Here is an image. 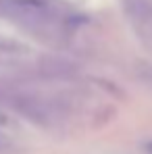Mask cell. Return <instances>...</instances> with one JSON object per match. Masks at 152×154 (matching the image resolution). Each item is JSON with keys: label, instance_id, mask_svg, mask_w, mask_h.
Returning <instances> with one entry per match:
<instances>
[{"label": "cell", "instance_id": "obj_1", "mask_svg": "<svg viewBox=\"0 0 152 154\" xmlns=\"http://www.w3.org/2000/svg\"><path fill=\"white\" fill-rule=\"evenodd\" d=\"M6 106L40 127H54L65 119L58 104L50 102L46 98H40V96H33V94L19 92V90H8Z\"/></svg>", "mask_w": 152, "mask_h": 154}, {"label": "cell", "instance_id": "obj_2", "mask_svg": "<svg viewBox=\"0 0 152 154\" xmlns=\"http://www.w3.org/2000/svg\"><path fill=\"white\" fill-rule=\"evenodd\" d=\"M0 13L11 21H17L27 27H44L52 23L54 13L42 0H2Z\"/></svg>", "mask_w": 152, "mask_h": 154}, {"label": "cell", "instance_id": "obj_3", "mask_svg": "<svg viewBox=\"0 0 152 154\" xmlns=\"http://www.w3.org/2000/svg\"><path fill=\"white\" fill-rule=\"evenodd\" d=\"M42 71L50 77H71L75 75V65L65 60V58H44L42 60Z\"/></svg>", "mask_w": 152, "mask_h": 154}, {"label": "cell", "instance_id": "obj_4", "mask_svg": "<svg viewBox=\"0 0 152 154\" xmlns=\"http://www.w3.org/2000/svg\"><path fill=\"white\" fill-rule=\"evenodd\" d=\"M125 11L140 23H148L152 19V4L148 0H125Z\"/></svg>", "mask_w": 152, "mask_h": 154}, {"label": "cell", "instance_id": "obj_5", "mask_svg": "<svg viewBox=\"0 0 152 154\" xmlns=\"http://www.w3.org/2000/svg\"><path fill=\"white\" fill-rule=\"evenodd\" d=\"M11 150H13V142L4 133H0V154H8Z\"/></svg>", "mask_w": 152, "mask_h": 154}]
</instances>
